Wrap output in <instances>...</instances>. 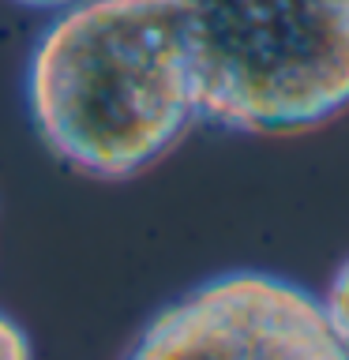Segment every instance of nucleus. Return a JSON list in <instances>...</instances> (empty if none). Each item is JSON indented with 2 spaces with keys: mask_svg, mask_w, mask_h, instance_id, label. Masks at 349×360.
Instances as JSON below:
<instances>
[{
  "mask_svg": "<svg viewBox=\"0 0 349 360\" xmlns=\"http://www.w3.org/2000/svg\"><path fill=\"white\" fill-rule=\"evenodd\" d=\"M199 72V120L286 135L349 109V0H177Z\"/></svg>",
  "mask_w": 349,
  "mask_h": 360,
  "instance_id": "f03ea898",
  "label": "nucleus"
},
{
  "mask_svg": "<svg viewBox=\"0 0 349 360\" xmlns=\"http://www.w3.org/2000/svg\"><path fill=\"white\" fill-rule=\"evenodd\" d=\"M34 131L64 165L128 180L199 120V72L177 0H75L27 56Z\"/></svg>",
  "mask_w": 349,
  "mask_h": 360,
  "instance_id": "f257e3e1",
  "label": "nucleus"
},
{
  "mask_svg": "<svg viewBox=\"0 0 349 360\" xmlns=\"http://www.w3.org/2000/svg\"><path fill=\"white\" fill-rule=\"evenodd\" d=\"M0 360H34V342L19 319L0 311Z\"/></svg>",
  "mask_w": 349,
  "mask_h": 360,
  "instance_id": "39448f33",
  "label": "nucleus"
},
{
  "mask_svg": "<svg viewBox=\"0 0 349 360\" xmlns=\"http://www.w3.org/2000/svg\"><path fill=\"white\" fill-rule=\"evenodd\" d=\"M124 360H349L319 297L267 270H225L162 304Z\"/></svg>",
  "mask_w": 349,
  "mask_h": 360,
  "instance_id": "7ed1b4c3",
  "label": "nucleus"
},
{
  "mask_svg": "<svg viewBox=\"0 0 349 360\" xmlns=\"http://www.w3.org/2000/svg\"><path fill=\"white\" fill-rule=\"evenodd\" d=\"M319 308H323V319L331 323L334 338L349 349V255L338 263V270L331 274V281H326Z\"/></svg>",
  "mask_w": 349,
  "mask_h": 360,
  "instance_id": "20e7f679",
  "label": "nucleus"
},
{
  "mask_svg": "<svg viewBox=\"0 0 349 360\" xmlns=\"http://www.w3.org/2000/svg\"><path fill=\"white\" fill-rule=\"evenodd\" d=\"M11 4L34 8V11H61V8H68V4H75V0H11Z\"/></svg>",
  "mask_w": 349,
  "mask_h": 360,
  "instance_id": "423d86ee",
  "label": "nucleus"
}]
</instances>
